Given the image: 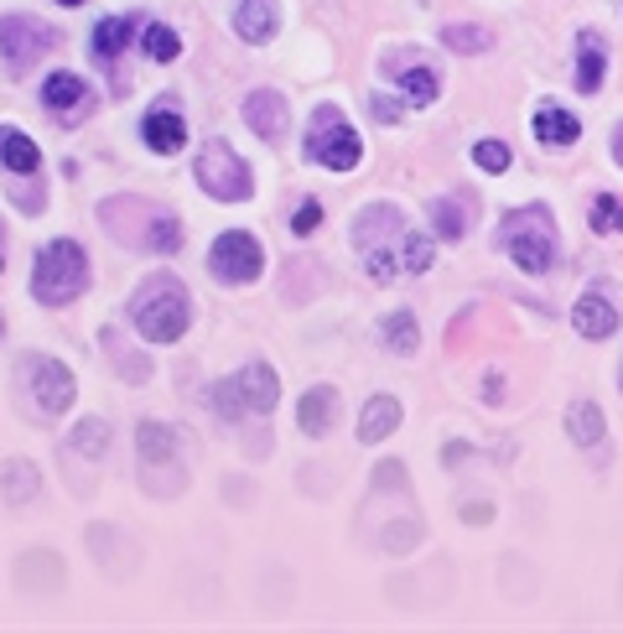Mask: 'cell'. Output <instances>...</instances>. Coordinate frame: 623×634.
Masks as SVG:
<instances>
[{"mask_svg":"<svg viewBox=\"0 0 623 634\" xmlns=\"http://www.w3.org/2000/svg\"><path fill=\"white\" fill-rule=\"evenodd\" d=\"M354 245L364 266H370L374 281H390V276H422L432 266V240L416 235V229H405L401 208L390 204H374L364 208L354 219Z\"/></svg>","mask_w":623,"mask_h":634,"instance_id":"cell-1","label":"cell"},{"mask_svg":"<svg viewBox=\"0 0 623 634\" xmlns=\"http://www.w3.org/2000/svg\"><path fill=\"white\" fill-rule=\"evenodd\" d=\"M131 323L146 343H177L183 339L187 323H193V302H187L183 281L167 276V271L146 276L131 297Z\"/></svg>","mask_w":623,"mask_h":634,"instance_id":"cell-2","label":"cell"},{"mask_svg":"<svg viewBox=\"0 0 623 634\" xmlns=\"http://www.w3.org/2000/svg\"><path fill=\"white\" fill-rule=\"evenodd\" d=\"M89 287V256L79 250L73 240H52L42 245L37 256V271H32V292L42 308H68L73 297H84Z\"/></svg>","mask_w":623,"mask_h":634,"instance_id":"cell-3","label":"cell"},{"mask_svg":"<svg viewBox=\"0 0 623 634\" xmlns=\"http://www.w3.org/2000/svg\"><path fill=\"white\" fill-rule=\"evenodd\" d=\"M505 250L509 260L530 276H546L557 266V229H551V208L546 204H530V208H515L505 219Z\"/></svg>","mask_w":623,"mask_h":634,"instance_id":"cell-4","label":"cell"},{"mask_svg":"<svg viewBox=\"0 0 623 634\" xmlns=\"http://www.w3.org/2000/svg\"><path fill=\"white\" fill-rule=\"evenodd\" d=\"M276 395H281V380H276V370L270 364H245V375L235 380H219L214 391H208V401H214V412L224 416V422H239V416H270L276 412Z\"/></svg>","mask_w":623,"mask_h":634,"instance_id":"cell-5","label":"cell"},{"mask_svg":"<svg viewBox=\"0 0 623 634\" xmlns=\"http://www.w3.org/2000/svg\"><path fill=\"white\" fill-rule=\"evenodd\" d=\"M307 156L322 162V167H333V172L359 167L364 141H359L354 125L343 121V110H338V104H318V110H312V125H307Z\"/></svg>","mask_w":623,"mask_h":634,"instance_id":"cell-6","label":"cell"},{"mask_svg":"<svg viewBox=\"0 0 623 634\" xmlns=\"http://www.w3.org/2000/svg\"><path fill=\"white\" fill-rule=\"evenodd\" d=\"M198 188L208 193V198H219V204H245L255 193V183H250L245 156H235L224 141H208L198 152Z\"/></svg>","mask_w":623,"mask_h":634,"instance_id":"cell-7","label":"cell"},{"mask_svg":"<svg viewBox=\"0 0 623 634\" xmlns=\"http://www.w3.org/2000/svg\"><path fill=\"white\" fill-rule=\"evenodd\" d=\"M208 271L219 276V281H235V287H245V281H255V276L266 271V250H260V240H255V235H245V229H229V235H219V240H214V250H208Z\"/></svg>","mask_w":623,"mask_h":634,"instance_id":"cell-8","label":"cell"},{"mask_svg":"<svg viewBox=\"0 0 623 634\" xmlns=\"http://www.w3.org/2000/svg\"><path fill=\"white\" fill-rule=\"evenodd\" d=\"M58 42V32H52L48 21L37 17H0V52L17 63V69H32L37 58Z\"/></svg>","mask_w":623,"mask_h":634,"instance_id":"cell-9","label":"cell"},{"mask_svg":"<svg viewBox=\"0 0 623 634\" xmlns=\"http://www.w3.org/2000/svg\"><path fill=\"white\" fill-rule=\"evenodd\" d=\"M42 104H48V115L58 125H79L94 110V94H89L84 79H73V73H52L48 84H42Z\"/></svg>","mask_w":623,"mask_h":634,"instance_id":"cell-10","label":"cell"},{"mask_svg":"<svg viewBox=\"0 0 623 634\" xmlns=\"http://www.w3.org/2000/svg\"><path fill=\"white\" fill-rule=\"evenodd\" d=\"M27 375H32V395H37V412L42 416H63L68 406H73L79 391H73V375H68L58 360H32Z\"/></svg>","mask_w":623,"mask_h":634,"instance_id":"cell-11","label":"cell"},{"mask_svg":"<svg viewBox=\"0 0 623 634\" xmlns=\"http://www.w3.org/2000/svg\"><path fill=\"white\" fill-rule=\"evenodd\" d=\"M619 297L613 292H603V287H592V292H582V302L572 308V323H577V333L582 339H592V343H603L608 333H619Z\"/></svg>","mask_w":623,"mask_h":634,"instance_id":"cell-12","label":"cell"},{"mask_svg":"<svg viewBox=\"0 0 623 634\" xmlns=\"http://www.w3.org/2000/svg\"><path fill=\"white\" fill-rule=\"evenodd\" d=\"M245 121H250V131L260 141H281L287 136V125H291L287 100H281L276 89H255L250 100H245Z\"/></svg>","mask_w":623,"mask_h":634,"instance_id":"cell-13","label":"cell"},{"mask_svg":"<svg viewBox=\"0 0 623 634\" xmlns=\"http://www.w3.org/2000/svg\"><path fill=\"white\" fill-rule=\"evenodd\" d=\"M390 79H401L405 89H411V104H437L442 94V79L432 63H422V58H390L385 63Z\"/></svg>","mask_w":623,"mask_h":634,"instance_id":"cell-14","label":"cell"},{"mask_svg":"<svg viewBox=\"0 0 623 634\" xmlns=\"http://www.w3.org/2000/svg\"><path fill=\"white\" fill-rule=\"evenodd\" d=\"M0 167L11 172V177H37L42 167V152H37V141L17 125H0Z\"/></svg>","mask_w":623,"mask_h":634,"instance_id":"cell-15","label":"cell"},{"mask_svg":"<svg viewBox=\"0 0 623 634\" xmlns=\"http://www.w3.org/2000/svg\"><path fill=\"white\" fill-rule=\"evenodd\" d=\"M141 136H146V146H152V152L172 156V152H183V146H187V125H183V115H177V110H152V115L141 121Z\"/></svg>","mask_w":623,"mask_h":634,"instance_id":"cell-16","label":"cell"},{"mask_svg":"<svg viewBox=\"0 0 623 634\" xmlns=\"http://www.w3.org/2000/svg\"><path fill=\"white\" fill-rule=\"evenodd\" d=\"M333 416H338V391L333 385H312V391L302 395V412H297L302 432L307 437H328V432H333Z\"/></svg>","mask_w":623,"mask_h":634,"instance_id":"cell-17","label":"cell"},{"mask_svg":"<svg viewBox=\"0 0 623 634\" xmlns=\"http://www.w3.org/2000/svg\"><path fill=\"white\" fill-rule=\"evenodd\" d=\"M401 427V401L395 395H370V406L359 412V443H385Z\"/></svg>","mask_w":623,"mask_h":634,"instance_id":"cell-18","label":"cell"},{"mask_svg":"<svg viewBox=\"0 0 623 634\" xmlns=\"http://www.w3.org/2000/svg\"><path fill=\"white\" fill-rule=\"evenodd\" d=\"M577 58H582V69H577V89H582V94H598V89H603V73H608L603 37L582 32V37H577Z\"/></svg>","mask_w":623,"mask_h":634,"instance_id":"cell-19","label":"cell"},{"mask_svg":"<svg viewBox=\"0 0 623 634\" xmlns=\"http://www.w3.org/2000/svg\"><path fill=\"white\" fill-rule=\"evenodd\" d=\"M468 219H473V198L468 193H447L432 204V224H437L442 240H463L468 235Z\"/></svg>","mask_w":623,"mask_h":634,"instance_id":"cell-20","label":"cell"},{"mask_svg":"<svg viewBox=\"0 0 623 634\" xmlns=\"http://www.w3.org/2000/svg\"><path fill=\"white\" fill-rule=\"evenodd\" d=\"M235 32L245 42H270V32H276V0H239Z\"/></svg>","mask_w":623,"mask_h":634,"instance_id":"cell-21","label":"cell"},{"mask_svg":"<svg viewBox=\"0 0 623 634\" xmlns=\"http://www.w3.org/2000/svg\"><path fill=\"white\" fill-rule=\"evenodd\" d=\"M567 432H572L577 447H598L608 437V422H603V412L592 406L588 395H582V401H572V406H567Z\"/></svg>","mask_w":623,"mask_h":634,"instance_id":"cell-22","label":"cell"},{"mask_svg":"<svg viewBox=\"0 0 623 634\" xmlns=\"http://www.w3.org/2000/svg\"><path fill=\"white\" fill-rule=\"evenodd\" d=\"M577 136H582L577 115H567V110H557V104L536 110V141H540V146H572Z\"/></svg>","mask_w":623,"mask_h":634,"instance_id":"cell-23","label":"cell"},{"mask_svg":"<svg viewBox=\"0 0 623 634\" xmlns=\"http://www.w3.org/2000/svg\"><path fill=\"white\" fill-rule=\"evenodd\" d=\"M135 32V17H104L100 27H94V52H100V63H115L120 48L131 42Z\"/></svg>","mask_w":623,"mask_h":634,"instance_id":"cell-24","label":"cell"},{"mask_svg":"<svg viewBox=\"0 0 623 634\" xmlns=\"http://www.w3.org/2000/svg\"><path fill=\"white\" fill-rule=\"evenodd\" d=\"M177 458V437L162 422H141V464H172Z\"/></svg>","mask_w":623,"mask_h":634,"instance_id":"cell-25","label":"cell"},{"mask_svg":"<svg viewBox=\"0 0 623 634\" xmlns=\"http://www.w3.org/2000/svg\"><path fill=\"white\" fill-rule=\"evenodd\" d=\"M380 339L390 343V349H395V354H416V349H422V333H416V318H411V312H390L385 323H380Z\"/></svg>","mask_w":623,"mask_h":634,"instance_id":"cell-26","label":"cell"},{"mask_svg":"<svg viewBox=\"0 0 623 634\" xmlns=\"http://www.w3.org/2000/svg\"><path fill=\"white\" fill-rule=\"evenodd\" d=\"M141 52H146L152 63H172V58L183 52V42H177V32H172V27H162V21H146V27H141Z\"/></svg>","mask_w":623,"mask_h":634,"instance_id":"cell-27","label":"cell"},{"mask_svg":"<svg viewBox=\"0 0 623 634\" xmlns=\"http://www.w3.org/2000/svg\"><path fill=\"white\" fill-rule=\"evenodd\" d=\"M588 219H592V229H598V235H619V229H623V198H613V193L592 198Z\"/></svg>","mask_w":623,"mask_h":634,"instance_id":"cell-28","label":"cell"},{"mask_svg":"<svg viewBox=\"0 0 623 634\" xmlns=\"http://www.w3.org/2000/svg\"><path fill=\"white\" fill-rule=\"evenodd\" d=\"M473 162H478L484 172H505L509 167V146L505 141H478V146H473Z\"/></svg>","mask_w":623,"mask_h":634,"instance_id":"cell-29","label":"cell"},{"mask_svg":"<svg viewBox=\"0 0 623 634\" xmlns=\"http://www.w3.org/2000/svg\"><path fill=\"white\" fill-rule=\"evenodd\" d=\"M79 453H84V458H100L104 447H110V427H100V422H84V427H79Z\"/></svg>","mask_w":623,"mask_h":634,"instance_id":"cell-30","label":"cell"},{"mask_svg":"<svg viewBox=\"0 0 623 634\" xmlns=\"http://www.w3.org/2000/svg\"><path fill=\"white\" fill-rule=\"evenodd\" d=\"M318 224H322V204H302V208H297V219H291V235H302V240H307Z\"/></svg>","mask_w":623,"mask_h":634,"instance_id":"cell-31","label":"cell"},{"mask_svg":"<svg viewBox=\"0 0 623 634\" xmlns=\"http://www.w3.org/2000/svg\"><path fill=\"white\" fill-rule=\"evenodd\" d=\"M453 48H489V32H473V27H447Z\"/></svg>","mask_w":623,"mask_h":634,"instance_id":"cell-32","label":"cell"},{"mask_svg":"<svg viewBox=\"0 0 623 634\" xmlns=\"http://www.w3.org/2000/svg\"><path fill=\"white\" fill-rule=\"evenodd\" d=\"M374 121H401V104H395V100H385V94H380V100H374Z\"/></svg>","mask_w":623,"mask_h":634,"instance_id":"cell-33","label":"cell"},{"mask_svg":"<svg viewBox=\"0 0 623 634\" xmlns=\"http://www.w3.org/2000/svg\"><path fill=\"white\" fill-rule=\"evenodd\" d=\"M613 156H619V162H623V125H619V131H613Z\"/></svg>","mask_w":623,"mask_h":634,"instance_id":"cell-34","label":"cell"},{"mask_svg":"<svg viewBox=\"0 0 623 634\" xmlns=\"http://www.w3.org/2000/svg\"><path fill=\"white\" fill-rule=\"evenodd\" d=\"M58 6H84V0H58Z\"/></svg>","mask_w":623,"mask_h":634,"instance_id":"cell-35","label":"cell"},{"mask_svg":"<svg viewBox=\"0 0 623 634\" xmlns=\"http://www.w3.org/2000/svg\"><path fill=\"white\" fill-rule=\"evenodd\" d=\"M0 333H6V323H0Z\"/></svg>","mask_w":623,"mask_h":634,"instance_id":"cell-36","label":"cell"},{"mask_svg":"<svg viewBox=\"0 0 623 634\" xmlns=\"http://www.w3.org/2000/svg\"><path fill=\"white\" fill-rule=\"evenodd\" d=\"M619 385H623V375H619Z\"/></svg>","mask_w":623,"mask_h":634,"instance_id":"cell-37","label":"cell"}]
</instances>
